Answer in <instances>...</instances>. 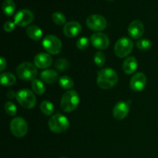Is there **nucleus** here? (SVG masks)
Here are the masks:
<instances>
[{
	"label": "nucleus",
	"mask_w": 158,
	"mask_h": 158,
	"mask_svg": "<svg viewBox=\"0 0 158 158\" xmlns=\"http://www.w3.org/2000/svg\"><path fill=\"white\" fill-rule=\"evenodd\" d=\"M118 82V76L115 70L110 68H104L97 73V83L101 89H109L114 87Z\"/></svg>",
	"instance_id": "1"
},
{
	"label": "nucleus",
	"mask_w": 158,
	"mask_h": 158,
	"mask_svg": "<svg viewBox=\"0 0 158 158\" xmlns=\"http://www.w3.org/2000/svg\"><path fill=\"white\" fill-rule=\"evenodd\" d=\"M80 96L76 90H69L64 93L60 100L61 109L66 113L75 110L80 103Z\"/></svg>",
	"instance_id": "2"
},
{
	"label": "nucleus",
	"mask_w": 158,
	"mask_h": 158,
	"mask_svg": "<svg viewBox=\"0 0 158 158\" xmlns=\"http://www.w3.org/2000/svg\"><path fill=\"white\" fill-rule=\"evenodd\" d=\"M48 125L51 131L56 134H60L69 128V121L64 115L56 114L49 118Z\"/></svg>",
	"instance_id": "3"
},
{
	"label": "nucleus",
	"mask_w": 158,
	"mask_h": 158,
	"mask_svg": "<svg viewBox=\"0 0 158 158\" xmlns=\"http://www.w3.org/2000/svg\"><path fill=\"white\" fill-rule=\"evenodd\" d=\"M16 74L22 80L32 81L37 76V68L35 64L29 62H24L19 65L16 69Z\"/></svg>",
	"instance_id": "4"
},
{
	"label": "nucleus",
	"mask_w": 158,
	"mask_h": 158,
	"mask_svg": "<svg viewBox=\"0 0 158 158\" xmlns=\"http://www.w3.org/2000/svg\"><path fill=\"white\" fill-rule=\"evenodd\" d=\"M134 49V43L127 37H122L119 39L114 46V52L119 58H124L128 56Z\"/></svg>",
	"instance_id": "5"
},
{
	"label": "nucleus",
	"mask_w": 158,
	"mask_h": 158,
	"mask_svg": "<svg viewBox=\"0 0 158 158\" xmlns=\"http://www.w3.org/2000/svg\"><path fill=\"white\" fill-rule=\"evenodd\" d=\"M16 100L19 104L26 109H32L36 104V97L33 92L28 89H23L16 94Z\"/></svg>",
	"instance_id": "6"
},
{
	"label": "nucleus",
	"mask_w": 158,
	"mask_h": 158,
	"mask_svg": "<svg viewBox=\"0 0 158 158\" xmlns=\"http://www.w3.org/2000/svg\"><path fill=\"white\" fill-rule=\"evenodd\" d=\"M43 47L49 54H59L62 50V43L60 39L54 35H48L43 40Z\"/></svg>",
	"instance_id": "7"
},
{
	"label": "nucleus",
	"mask_w": 158,
	"mask_h": 158,
	"mask_svg": "<svg viewBox=\"0 0 158 158\" xmlns=\"http://www.w3.org/2000/svg\"><path fill=\"white\" fill-rule=\"evenodd\" d=\"M10 131L15 137L19 138L25 137L28 131V125L26 120L20 117L12 119L10 122Z\"/></svg>",
	"instance_id": "8"
},
{
	"label": "nucleus",
	"mask_w": 158,
	"mask_h": 158,
	"mask_svg": "<svg viewBox=\"0 0 158 158\" xmlns=\"http://www.w3.org/2000/svg\"><path fill=\"white\" fill-rule=\"evenodd\" d=\"M86 26L91 30L97 31V32H100L103 30L106 27L107 22L106 19L103 16L97 14L91 15L86 19Z\"/></svg>",
	"instance_id": "9"
},
{
	"label": "nucleus",
	"mask_w": 158,
	"mask_h": 158,
	"mask_svg": "<svg viewBox=\"0 0 158 158\" xmlns=\"http://www.w3.org/2000/svg\"><path fill=\"white\" fill-rule=\"evenodd\" d=\"M34 19V14L29 9H21L15 14L14 23L19 26H29Z\"/></svg>",
	"instance_id": "10"
},
{
	"label": "nucleus",
	"mask_w": 158,
	"mask_h": 158,
	"mask_svg": "<svg viewBox=\"0 0 158 158\" xmlns=\"http://www.w3.org/2000/svg\"><path fill=\"white\" fill-rule=\"evenodd\" d=\"M90 43L96 49L99 50H104L109 46L110 40L105 33L97 32L91 35Z\"/></svg>",
	"instance_id": "11"
},
{
	"label": "nucleus",
	"mask_w": 158,
	"mask_h": 158,
	"mask_svg": "<svg viewBox=\"0 0 158 158\" xmlns=\"http://www.w3.org/2000/svg\"><path fill=\"white\" fill-rule=\"evenodd\" d=\"M147 85V77L143 73H137L134 74L130 82L131 89L135 92H141Z\"/></svg>",
	"instance_id": "12"
},
{
	"label": "nucleus",
	"mask_w": 158,
	"mask_h": 158,
	"mask_svg": "<svg viewBox=\"0 0 158 158\" xmlns=\"http://www.w3.org/2000/svg\"><path fill=\"white\" fill-rule=\"evenodd\" d=\"M144 33V26L140 20H134L131 22L128 27V34L134 40L141 38Z\"/></svg>",
	"instance_id": "13"
},
{
	"label": "nucleus",
	"mask_w": 158,
	"mask_h": 158,
	"mask_svg": "<svg viewBox=\"0 0 158 158\" xmlns=\"http://www.w3.org/2000/svg\"><path fill=\"white\" fill-rule=\"evenodd\" d=\"M130 111V106L127 102H118L114 106L113 110V115L115 119L118 120H123L128 115Z\"/></svg>",
	"instance_id": "14"
},
{
	"label": "nucleus",
	"mask_w": 158,
	"mask_h": 158,
	"mask_svg": "<svg viewBox=\"0 0 158 158\" xmlns=\"http://www.w3.org/2000/svg\"><path fill=\"white\" fill-rule=\"evenodd\" d=\"M82 26L78 22L70 21L63 27V33L68 38H73L81 32Z\"/></svg>",
	"instance_id": "15"
},
{
	"label": "nucleus",
	"mask_w": 158,
	"mask_h": 158,
	"mask_svg": "<svg viewBox=\"0 0 158 158\" xmlns=\"http://www.w3.org/2000/svg\"><path fill=\"white\" fill-rule=\"evenodd\" d=\"M52 58L49 53L40 52L34 58V64L40 69H47L52 65Z\"/></svg>",
	"instance_id": "16"
},
{
	"label": "nucleus",
	"mask_w": 158,
	"mask_h": 158,
	"mask_svg": "<svg viewBox=\"0 0 158 158\" xmlns=\"http://www.w3.org/2000/svg\"><path fill=\"white\" fill-rule=\"evenodd\" d=\"M137 69V60L135 57L129 56L123 61V70L127 75L135 73Z\"/></svg>",
	"instance_id": "17"
},
{
	"label": "nucleus",
	"mask_w": 158,
	"mask_h": 158,
	"mask_svg": "<svg viewBox=\"0 0 158 158\" xmlns=\"http://www.w3.org/2000/svg\"><path fill=\"white\" fill-rule=\"evenodd\" d=\"M40 78L47 84H52L58 80V73L53 69H45L40 74Z\"/></svg>",
	"instance_id": "18"
},
{
	"label": "nucleus",
	"mask_w": 158,
	"mask_h": 158,
	"mask_svg": "<svg viewBox=\"0 0 158 158\" xmlns=\"http://www.w3.org/2000/svg\"><path fill=\"white\" fill-rule=\"evenodd\" d=\"M26 33L29 38L35 41H39L43 38V31L35 25H29L26 28Z\"/></svg>",
	"instance_id": "19"
},
{
	"label": "nucleus",
	"mask_w": 158,
	"mask_h": 158,
	"mask_svg": "<svg viewBox=\"0 0 158 158\" xmlns=\"http://www.w3.org/2000/svg\"><path fill=\"white\" fill-rule=\"evenodd\" d=\"M0 81L3 86H11L15 84L16 79L11 73H2L0 76Z\"/></svg>",
	"instance_id": "20"
},
{
	"label": "nucleus",
	"mask_w": 158,
	"mask_h": 158,
	"mask_svg": "<svg viewBox=\"0 0 158 158\" xmlns=\"http://www.w3.org/2000/svg\"><path fill=\"white\" fill-rule=\"evenodd\" d=\"M2 11L7 16H11L15 11V4L12 0H4L2 2Z\"/></svg>",
	"instance_id": "21"
},
{
	"label": "nucleus",
	"mask_w": 158,
	"mask_h": 158,
	"mask_svg": "<svg viewBox=\"0 0 158 158\" xmlns=\"http://www.w3.org/2000/svg\"><path fill=\"white\" fill-rule=\"evenodd\" d=\"M59 83H60V86L65 89H72L74 86L73 80L68 76H63L60 77L59 80Z\"/></svg>",
	"instance_id": "22"
},
{
	"label": "nucleus",
	"mask_w": 158,
	"mask_h": 158,
	"mask_svg": "<svg viewBox=\"0 0 158 158\" xmlns=\"http://www.w3.org/2000/svg\"><path fill=\"white\" fill-rule=\"evenodd\" d=\"M40 110L43 114L46 116H50L54 112V106L51 102L45 100V101L42 102L41 105H40Z\"/></svg>",
	"instance_id": "23"
},
{
	"label": "nucleus",
	"mask_w": 158,
	"mask_h": 158,
	"mask_svg": "<svg viewBox=\"0 0 158 158\" xmlns=\"http://www.w3.org/2000/svg\"><path fill=\"white\" fill-rule=\"evenodd\" d=\"M32 88L33 92H35L38 95H42L44 94L45 90H46L43 82L40 80H36V79L32 81Z\"/></svg>",
	"instance_id": "24"
},
{
	"label": "nucleus",
	"mask_w": 158,
	"mask_h": 158,
	"mask_svg": "<svg viewBox=\"0 0 158 158\" xmlns=\"http://www.w3.org/2000/svg\"><path fill=\"white\" fill-rule=\"evenodd\" d=\"M136 46H137V49H140V50L147 51L151 49V47H152V43H151V40H148V39H142V40H140L139 41H137Z\"/></svg>",
	"instance_id": "25"
},
{
	"label": "nucleus",
	"mask_w": 158,
	"mask_h": 158,
	"mask_svg": "<svg viewBox=\"0 0 158 158\" xmlns=\"http://www.w3.org/2000/svg\"><path fill=\"white\" fill-rule=\"evenodd\" d=\"M52 19L53 20L54 23L58 26H63V25L66 24V18L62 12H56L52 14Z\"/></svg>",
	"instance_id": "26"
},
{
	"label": "nucleus",
	"mask_w": 158,
	"mask_h": 158,
	"mask_svg": "<svg viewBox=\"0 0 158 158\" xmlns=\"http://www.w3.org/2000/svg\"><path fill=\"white\" fill-rule=\"evenodd\" d=\"M94 60L95 64L97 65L99 67H102V66H104L105 63H106V56H105L104 53L100 51L97 52L94 55Z\"/></svg>",
	"instance_id": "27"
},
{
	"label": "nucleus",
	"mask_w": 158,
	"mask_h": 158,
	"mask_svg": "<svg viewBox=\"0 0 158 158\" xmlns=\"http://www.w3.org/2000/svg\"><path fill=\"white\" fill-rule=\"evenodd\" d=\"M55 67L56 69L60 71H65L69 69V63L66 59H58L55 63Z\"/></svg>",
	"instance_id": "28"
},
{
	"label": "nucleus",
	"mask_w": 158,
	"mask_h": 158,
	"mask_svg": "<svg viewBox=\"0 0 158 158\" xmlns=\"http://www.w3.org/2000/svg\"><path fill=\"white\" fill-rule=\"evenodd\" d=\"M5 111L9 116H15L17 113V107L12 102H7L4 106Z\"/></svg>",
	"instance_id": "29"
},
{
	"label": "nucleus",
	"mask_w": 158,
	"mask_h": 158,
	"mask_svg": "<svg viewBox=\"0 0 158 158\" xmlns=\"http://www.w3.org/2000/svg\"><path fill=\"white\" fill-rule=\"evenodd\" d=\"M89 40L86 37H81L77 41V47L80 50H84L87 49L89 46Z\"/></svg>",
	"instance_id": "30"
},
{
	"label": "nucleus",
	"mask_w": 158,
	"mask_h": 158,
	"mask_svg": "<svg viewBox=\"0 0 158 158\" xmlns=\"http://www.w3.org/2000/svg\"><path fill=\"white\" fill-rule=\"evenodd\" d=\"M3 28H4V30L6 31V32H11L15 29V23L12 21H7L5 23L4 26H3Z\"/></svg>",
	"instance_id": "31"
},
{
	"label": "nucleus",
	"mask_w": 158,
	"mask_h": 158,
	"mask_svg": "<svg viewBox=\"0 0 158 158\" xmlns=\"http://www.w3.org/2000/svg\"><path fill=\"white\" fill-rule=\"evenodd\" d=\"M6 60L4 57H1L0 58V71H3L5 69V68L6 67Z\"/></svg>",
	"instance_id": "32"
},
{
	"label": "nucleus",
	"mask_w": 158,
	"mask_h": 158,
	"mask_svg": "<svg viewBox=\"0 0 158 158\" xmlns=\"http://www.w3.org/2000/svg\"><path fill=\"white\" fill-rule=\"evenodd\" d=\"M16 94L14 93V91H9V92L6 94V96L9 97V99H14V98H16Z\"/></svg>",
	"instance_id": "33"
},
{
	"label": "nucleus",
	"mask_w": 158,
	"mask_h": 158,
	"mask_svg": "<svg viewBox=\"0 0 158 158\" xmlns=\"http://www.w3.org/2000/svg\"><path fill=\"white\" fill-rule=\"evenodd\" d=\"M108 1H113V0H108Z\"/></svg>",
	"instance_id": "34"
},
{
	"label": "nucleus",
	"mask_w": 158,
	"mask_h": 158,
	"mask_svg": "<svg viewBox=\"0 0 158 158\" xmlns=\"http://www.w3.org/2000/svg\"><path fill=\"white\" fill-rule=\"evenodd\" d=\"M60 158H66V157H60Z\"/></svg>",
	"instance_id": "35"
}]
</instances>
